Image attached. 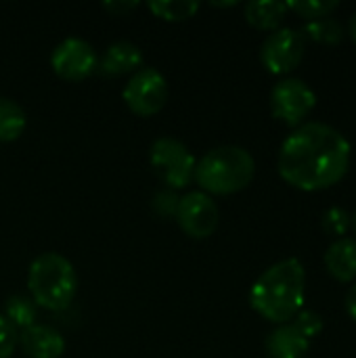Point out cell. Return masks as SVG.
I'll list each match as a JSON object with an SVG mask.
<instances>
[{
	"label": "cell",
	"instance_id": "1",
	"mask_svg": "<svg viewBox=\"0 0 356 358\" xmlns=\"http://www.w3.org/2000/svg\"><path fill=\"white\" fill-rule=\"evenodd\" d=\"M350 143L329 124L298 126L279 149L281 178L300 191H323L338 185L350 168Z\"/></svg>",
	"mask_w": 356,
	"mask_h": 358
},
{
	"label": "cell",
	"instance_id": "2",
	"mask_svg": "<svg viewBox=\"0 0 356 358\" xmlns=\"http://www.w3.org/2000/svg\"><path fill=\"white\" fill-rule=\"evenodd\" d=\"M306 271L298 258H285L266 268L250 289V306L266 321L285 325L304 304Z\"/></svg>",
	"mask_w": 356,
	"mask_h": 358
},
{
	"label": "cell",
	"instance_id": "3",
	"mask_svg": "<svg viewBox=\"0 0 356 358\" xmlns=\"http://www.w3.org/2000/svg\"><path fill=\"white\" fill-rule=\"evenodd\" d=\"M254 174L256 162L248 149L222 145L197 159L193 180L206 195H235L250 187Z\"/></svg>",
	"mask_w": 356,
	"mask_h": 358
},
{
	"label": "cell",
	"instance_id": "4",
	"mask_svg": "<svg viewBox=\"0 0 356 358\" xmlns=\"http://www.w3.org/2000/svg\"><path fill=\"white\" fill-rule=\"evenodd\" d=\"M27 289L36 306L52 313H61L71 306L78 292V275L73 264L57 254H40L27 271Z\"/></svg>",
	"mask_w": 356,
	"mask_h": 358
},
{
	"label": "cell",
	"instance_id": "5",
	"mask_svg": "<svg viewBox=\"0 0 356 358\" xmlns=\"http://www.w3.org/2000/svg\"><path fill=\"white\" fill-rule=\"evenodd\" d=\"M149 164L164 185H168L170 189H183L193 182L197 159L183 141L159 136L151 143Z\"/></svg>",
	"mask_w": 356,
	"mask_h": 358
},
{
	"label": "cell",
	"instance_id": "6",
	"mask_svg": "<svg viewBox=\"0 0 356 358\" xmlns=\"http://www.w3.org/2000/svg\"><path fill=\"white\" fill-rule=\"evenodd\" d=\"M168 80L155 67H141L122 90V99L128 109L141 117L159 113L168 103Z\"/></svg>",
	"mask_w": 356,
	"mask_h": 358
},
{
	"label": "cell",
	"instance_id": "7",
	"mask_svg": "<svg viewBox=\"0 0 356 358\" xmlns=\"http://www.w3.org/2000/svg\"><path fill=\"white\" fill-rule=\"evenodd\" d=\"M315 105L317 94L304 80L287 78L275 84L271 90V111L287 126H302L304 117H308Z\"/></svg>",
	"mask_w": 356,
	"mask_h": 358
},
{
	"label": "cell",
	"instance_id": "8",
	"mask_svg": "<svg viewBox=\"0 0 356 358\" xmlns=\"http://www.w3.org/2000/svg\"><path fill=\"white\" fill-rule=\"evenodd\" d=\"M176 222L185 235L193 239H208L216 233L220 224L218 203L206 195L204 191H191L178 199L176 206Z\"/></svg>",
	"mask_w": 356,
	"mask_h": 358
},
{
	"label": "cell",
	"instance_id": "9",
	"mask_svg": "<svg viewBox=\"0 0 356 358\" xmlns=\"http://www.w3.org/2000/svg\"><path fill=\"white\" fill-rule=\"evenodd\" d=\"M304 50H306V42L298 29L279 27L271 31L262 42L260 61L271 73L283 76L300 65V61L304 59Z\"/></svg>",
	"mask_w": 356,
	"mask_h": 358
},
{
	"label": "cell",
	"instance_id": "10",
	"mask_svg": "<svg viewBox=\"0 0 356 358\" xmlns=\"http://www.w3.org/2000/svg\"><path fill=\"white\" fill-rule=\"evenodd\" d=\"M50 67L61 80L82 82L97 71L99 57L90 42L71 36L55 46L50 55Z\"/></svg>",
	"mask_w": 356,
	"mask_h": 358
},
{
	"label": "cell",
	"instance_id": "11",
	"mask_svg": "<svg viewBox=\"0 0 356 358\" xmlns=\"http://www.w3.org/2000/svg\"><path fill=\"white\" fill-rule=\"evenodd\" d=\"M21 350L29 358H61L65 352L63 336L50 325H31L19 334Z\"/></svg>",
	"mask_w": 356,
	"mask_h": 358
},
{
	"label": "cell",
	"instance_id": "12",
	"mask_svg": "<svg viewBox=\"0 0 356 358\" xmlns=\"http://www.w3.org/2000/svg\"><path fill=\"white\" fill-rule=\"evenodd\" d=\"M141 65H143V52H141V48L134 42L118 40L99 59L97 71L103 73V76H124V73L138 71Z\"/></svg>",
	"mask_w": 356,
	"mask_h": 358
},
{
	"label": "cell",
	"instance_id": "13",
	"mask_svg": "<svg viewBox=\"0 0 356 358\" xmlns=\"http://www.w3.org/2000/svg\"><path fill=\"white\" fill-rule=\"evenodd\" d=\"M325 268L340 283H353L356 279V239H336L325 252Z\"/></svg>",
	"mask_w": 356,
	"mask_h": 358
},
{
	"label": "cell",
	"instance_id": "14",
	"mask_svg": "<svg viewBox=\"0 0 356 358\" xmlns=\"http://www.w3.org/2000/svg\"><path fill=\"white\" fill-rule=\"evenodd\" d=\"M311 348V342L292 325H279L266 338V355L269 358H304Z\"/></svg>",
	"mask_w": 356,
	"mask_h": 358
},
{
	"label": "cell",
	"instance_id": "15",
	"mask_svg": "<svg viewBox=\"0 0 356 358\" xmlns=\"http://www.w3.org/2000/svg\"><path fill=\"white\" fill-rule=\"evenodd\" d=\"M287 15V4L279 0H252L245 4V19L252 27L275 31Z\"/></svg>",
	"mask_w": 356,
	"mask_h": 358
},
{
	"label": "cell",
	"instance_id": "16",
	"mask_svg": "<svg viewBox=\"0 0 356 358\" xmlns=\"http://www.w3.org/2000/svg\"><path fill=\"white\" fill-rule=\"evenodd\" d=\"M27 126L25 109L13 99L0 96V143L17 141Z\"/></svg>",
	"mask_w": 356,
	"mask_h": 358
},
{
	"label": "cell",
	"instance_id": "17",
	"mask_svg": "<svg viewBox=\"0 0 356 358\" xmlns=\"http://www.w3.org/2000/svg\"><path fill=\"white\" fill-rule=\"evenodd\" d=\"M17 331L27 329L31 325H36L38 319V306L29 296L23 294H15L4 302V315H2Z\"/></svg>",
	"mask_w": 356,
	"mask_h": 358
},
{
	"label": "cell",
	"instance_id": "18",
	"mask_svg": "<svg viewBox=\"0 0 356 358\" xmlns=\"http://www.w3.org/2000/svg\"><path fill=\"white\" fill-rule=\"evenodd\" d=\"M147 8L164 21H185V19H191L199 10V2H195V0H151V2H147Z\"/></svg>",
	"mask_w": 356,
	"mask_h": 358
},
{
	"label": "cell",
	"instance_id": "19",
	"mask_svg": "<svg viewBox=\"0 0 356 358\" xmlns=\"http://www.w3.org/2000/svg\"><path fill=\"white\" fill-rule=\"evenodd\" d=\"M285 4H287V10H294L298 17L308 19V21L325 19L340 6L338 0H325V2H321V0H292Z\"/></svg>",
	"mask_w": 356,
	"mask_h": 358
},
{
	"label": "cell",
	"instance_id": "20",
	"mask_svg": "<svg viewBox=\"0 0 356 358\" xmlns=\"http://www.w3.org/2000/svg\"><path fill=\"white\" fill-rule=\"evenodd\" d=\"M304 34L321 44H338L342 38H344V29L342 25L336 21V19H319V21H311L306 27H304ZM302 34V36H304Z\"/></svg>",
	"mask_w": 356,
	"mask_h": 358
},
{
	"label": "cell",
	"instance_id": "21",
	"mask_svg": "<svg viewBox=\"0 0 356 358\" xmlns=\"http://www.w3.org/2000/svg\"><path fill=\"white\" fill-rule=\"evenodd\" d=\"M350 227H353V216L344 208H329L323 214V229H325V233L336 235L338 239H342Z\"/></svg>",
	"mask_w": 356,
	"mask_h": 358
},
{
	"label": "cell",
	"instance_id": "22",
	"mask_svg": "<svg viewBox=\"0 0 356 358\" xmlns=\"http://www.w3.org/2000/svg\"><path fill=\"white\" fill-rule=\"evenodd\" d=\"M308 342L315 340L321 331H323V319L319 313L315 310H300L296 317H294V323H292Z\"/></svg>",
	"mask_w": 356,
	"mask_h": 358
},
{
	"label": "cell",
	"instance_id": "23",
	"mask_svg": "<svg viewBox=\"0 0 356 358\" xmlns=\"http://www.w3.org/2000/svg\"><path fill=\"white\" fill-rule=\"evenodd\" d=\"M19 344V331L0 315V358H10Z\"/></svg>",
	"mask_w": 356,
	"mask_h": 358
},
{
	"label": "cell",
	"instance_id": "24",
	"mask_svg": "<svg viewBox=\"0 0 356 358\" xmlns=\"http://www.w3.org/2000/svg\"><path fill=\"white\" fill-rule=\"evenodd\" d=\"M134 6H138V2H103V8L113 15H126Z\"/></svg>",
	"mask_w": 356,
	"mask_h": 358
},
{
	"label": "cell",
	"instance_id": "25",
	"mask_svg": "<svg viewBox=\"0 0 356 358\" xmlns=\"http://www.w3.org/2000/svg\"><path fill=\"white\" fill-rule=\"evenodd\" d=\"M344 306H346L348 317L356 323V283L355 285H350V289H348V294H346V300H344Z\"/></svg>",
	"mask_w": 356,
	"mask_h": 358
},
{
	"label": "cell",
	"instance_id": "26",
	"mask_svg": "<svg viewBox=\"0 0 356 358\" xmlns=\"http://www.w3.org/2000/svg\"><path fill=\"white\" fill-rule=\"evenodd\" d=\"M348 34H350V38L356 42V13L350 17V21H348Z\"/></svg>",
	"mask_w": 356,
	"mask_h": 358
},
{
	"label": "cell",
	"instance_id": "27",
	"mask_svg": "<svg viewBox=\"0 0 356 358\" xmlns=\"http://www.w3.org/2000/svg\"><path fill=\"white\" fill-rule=\"evenodd\" d=\"M214 6H235L237 2H212Z\"/></svg>",
	"mask_w": 356,
	"mask_h": 358
},
{
	"label": "cell",
	"instance_id": "28",
	"mask_svg": "<svg viewBox=\"0 0 356 358\" xmlns=\"http://www.w3.org/2000/svg\"><path fill=\"white\" fill-rule=\"evenodd\" d=\"M353 229H355V233H356V214L353 216Z\"/></svg>",
	"mask_w": 356,
	"mask_h": 358
}]
</instances>
